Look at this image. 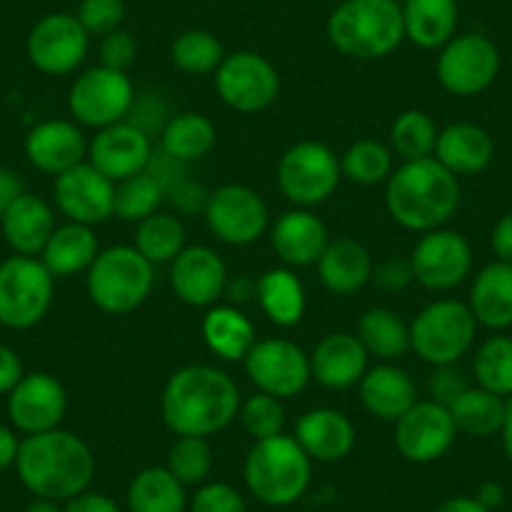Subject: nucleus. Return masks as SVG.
<instances>
[{"mask_svg":"<svg viewBox=\"0 0 512 512\" xmlns=\"http://www.w3.org/2000/svg\"><path fill=\"white\" fill-rule=\"evenodd\" d=\"M234 379L211 364L176 369L161 395V417L176 437H211L239 417Z\"/></svg>","mask_w":512,"mask_h":512,"instance_id":"obj_1","label":"nucleus"},{"mask_svg":"<svg viewBox=\"0 0 512 512\" xmlns=\"http://www.w3.org/2000/svg\"><path fill=\"white\" fill-rule=\"evenodd\" d=\"M16 472L36 497L66 502L91 487L96 457L86 440L58 427L21 440Z\"/></svg>","mask_w":512,"mask_h":512,"instance_id":"obj_2","label":"nucleus"},{"mask_svg":"<svg viewBox=\"0 0 512 512\" xmlns=\"http://www.w3.org/2000/svg\"><path fill=\"white\" fill-rule=\"evenodd\" d=\"M384 204L402 229L427 234L442 229L455 216L460 206V181L435 156L405 161L387 179Z\"/></svg>","mask_w":512,"mask_h":512,"instance_id":"obj_3","label":"nucleus"},{"mask_svg":"<svg viewBox=\"0 0 512 512\" xmlns=\"http://www.w3.org/2000/svg\"><path fill=\"white\" fill-rule=\"evenodd\" d=\"M327 38L342 56L377 61L405 41L397 0H342L327 21Z\"/></svg>","mask_w":512,"mask_h":512,"instance_id":"obj_4","label":"nucleus"},{"mask_svg":"<svg viewBox=\"0 0 512 512\" xmlns=\"http://www.w3.org/2000/svg\"><path fill=\"white\" fill-rule=\"evenodd\" d=\"M244 482L262 505H294L312 482V460L292 435L254 442L244 462Z\"/></svg>","mask_w":512,"mask_h":512,"instance_id":"obj_5","label":"nucleus"},{"mask_svg":"<svg viewBox=\"0 0 512 512\" xmlns=\"http://www.w3.org/2000/svg\"><path fill=\"white\" fill-rule=\"evenodd\" d=\"M154 264L136 246H108L86 272V289L91 302L106 314H131L151 297Z\"/></svg>","mask_w":512,"mask_h":512,"instance_id":"obj_6","label":"nucleus"},{"mask_svg":"<svg viewBox=\"0 0 512 512\" xmlns=\"http://www.w3.org/2000/svg\"><path fill=\"white\" fill-rule=\"evenodd\" d=\"M477 337V319L470 304L437 299L427 304L410 324V347L432 367L457 364Z\"/></svg>","mask_w":512,"mask_h":512,"instance_id":"obj_7","label":"nucleus"},{"mask_svg":"<svg viewBox=\"0 0 512 512\" xmlns=\"http://www.w3.org/2000/svg\"><path fill=\"white\" fill-rule=\"evenodd\" d=\"M53 274L36 256H11L0 264V324L31 329L53 304Z\"/></svg>","mask_w":512,"mask_h":512,"instance_id":"obj_8","label":"nucleus"},{"mask_svg":"<svg viewBox=\"0 0 512 512\" xmlns=\"http://www.w3.org/2000/svg\"><path fill=\"white\" fill-rule=\"evenodd\" d=\"M342 181V164L329 146L299 141L289 146L277 166V184L297 209H312L334 196Z\"/></svg>","mask_w":512,"mask_h":512,"instance_id":"obj_9","label":"nucleus"},{"mask_svg":"<svg viewBox=\"0 0 512 512\" xmlns=\"http://www.w3.org/2000/svg\"><path fill=\"white\" fill-rule=\"evenodd\" d=\"M136 91L128 73L96 66L83 71L68 91V111L78 123L106 128L126 121L134 108Z\"/></svg>","mask_w":512,"mask_h":512,"instance_id":"obj_10","label":"nucleus"},{"mask_svg":"<svg viewBox=\"0 0 512 512\" xmlns=\"http://www.w3.org/2000/svg\"><path fill=\"white\" fill-rule=\"evenodd\" d=\"M279 73L269 58L254 51H236L216 68V93L236 113H262L277 101Z\"/></svg>","mask_w":512,"mask_h":512,"instance_id":"obj_11","label":"nucleus"},{"mask_svg":"<svg viewBox=\"0 0 512 512\" xmlns=\"http://www.w3.org/2000/svg\"><path fill=\"white\" fill-rule=\"evenodd\" d=\"M500 73V51L482 33H462L440 48L437 78L452 96L470 98L495 83Z\"/></svg>","mask_w":512,"mask_h":512,"instance_id":"obj_12","label":"nucleus"},{"mask_svg":"<svg viewBox=\"0 0 512 512\" xmlns=\"http://www.w3.org/2000/svg\"><path fill=\"white\" fill-rule=\"evenodd\" d=\"M246 377L256 390L277 400H289L304 392L312 379L309 354L289 339H259L244 357Z\"/></svg>","mask_w":512,"mask_h":512,"instance_id":"obj_13","label":"nucleus"},{"mask_svg":"<svg viewBox=\"0 0 512 512\" xmlns=\"http://www.w3.org/2000/svg\"><path fill=\"white\" fill-rule=\"evenodd\" d=\"M204 219L211 234L229 246L254 244L269 229L267 204L244 184H224L211 191Z\"/></svg>","mask_w":512,"mask_h":512,"instance_id":"obj_14","label":"nucleus"},{"mask_svg":"<svg viewBox=\"0 0 512 512\" xmlns=\"http://www.w3.org/2000/svg\"><path fill=\"white\" fill-rule=\"evenodd\" d=\"M410 264L417 284L430 292H450L470 277L472 246L460 231H427L412 249Z\"/></svg>","mask_w":512,"mask_h":512,"instance_id":"obj_15","label":"nucleus"},{"mask_svg":"<svg viewBox=\"0 0 512 512\" xmlns=\"http://www.w3.org/2000/svg\"><path fill=\"white\" fill-rule=\"evenodd\" d=\"M91 36L73 13H51L28 33V58L48 76L73 73L88 56Z\"/></svg>","mask_w":512,"mask_h":512,"instance_id":"obj_16","label":"nucleus"},{"mask_svg":"<svg viewBox=\"0 0 512 512\" xmlns=\"http://www.w3.org/2000/svg\"><path fill=\"white\" fill-rule=\"evenodd\" d=\"M457 427L450 410L435 400H417L395 422V447L405 460L425 465L440 460L455 445Z\"/></svg>","mask_w":512,"mask_h":512,"instance_id":"obj_17","label":"nucleus"},{"mask_svg":"<svg viewBox=\"0 0 512 512\" xmlns=\"http://www.w3.org/2000/svg\"><path fill=\"white\" fill-rule=\"evenodd\" d=\"M66 412V387L48 372L23 374L21 382L8 392V417L26 437L58 430Z\"/></svg>","mask_w":512,"mask_h":512,"instance_id":"obj_18","label":"nucleus"},{"mask_svg":"<svg viewBox=\"0 0 512 512\" xmlns=\"http://www.w3.org/2000/svg\"><path fill=\"white\" fill-rule=\"evenodd\" d=\"M53 196L61 214L83 226L106 224L116 209V184L88 161L56 176Z\"/></svg>","mask_w":512,"mask_h":512,"instance_id":"obj_19","label":"nucleus"},{"mask_svg":"<svg viewBox=\"0 0 512 512\" xmlns=\"http://www.w3.org/2000/svg\"><path fill=\"white\" fill-rule=\"evenodd\" d=\"M154 156L151 136H146L134 123L121 121L101 128L88 144V164L96 166L103 176L118 184L136 174H144Z\"/></svg>","mask_w":512,"mask_h":512,"instance_id":"obj_20","label":"nucleus"},{"mask_svg":"<svg viewBox=\"0 0 512 512\" xmlns=\"http://www.w3.org/2000/svg\"><path fill=\"white\" fill-rule=\"evenodd\" d=\"M229 272L214 249L204 244L186 246L171 262V289L184 304L209 309L224 297Z\"/></svg>","mask_w":512,"mask_h":512,"instance_id":"obj_21","label":"nucleus"},{"mask_svg":"<svg viewBox=\"0 0 512 512\" xmlns=\"http://www.w3.org/2000/svg\"><path fill=\"white\" fill-rule=\"evenodd\" d=\"M26 156L43 174L61 176L86 161V136L73 121L51 118V121L38 123L28 131Z\"/></svg>","mask_w":512,"mask_h":512,"instance_id":"obj_22","label":"nucleus"},{"mask_svg":"<svg viewBox=\"0 0 512 512\" xmlns=\"http://www.w3.org/2000/svg\"><path fill=\"white\" fill-rule=\"evenodd\" d=\"M369 354L357 334H327L309 354L312 377L329 390H349L367 372Z\"/></svg>","mask_w":512,"mask_h":512,"instance_id":"obj_23","label":"nucleus"},{"mask_svg":"<svg viewBox=\"0 0 512 512\" xmlns=\"http://www.w3.org/2000/svg\"><path fill=\"white\" fill-rule=\"evenodd\" d=\"M359 400L377 420L397 422L417 402L415 379L395 362H382L359 379Z\"/></svg>","mask_w":512,"mask_h":512,"instance_id":"obj_24","label":"nucleus"},{"mask_svg":"<svg viewBox=\"0 0 512 512\" xmlns=\"http://www.w3.org/2000/svg\"><path fill=\"white\" fill-rule=\"evenodd\" d=\"M294 440L312 462H339L352 452L354 442H357V430L344 412L332 410V407H317L299 417Z\"/></svg>","mask_w":512,"mask_h":512,"instance_id":"obj_25","label":"nucleus"},{"mask_svg":"<svg viewBox=\"0 0 512 512\" xmlns=\"http://www.w3.org/2000/svg\"><path fill=\"white\" fill-rule=\"evenodd\" d=\"M327 244V226L309 209L287 211L272 226V246L287 267H312Z\"/></svg>","mask_w":512,"mask_h":512,"instance_id":"obj_26","label":"nucleus"},{"mask_svg":"<svg viewBox=\"0 0 512 512\" xmlns=\"http://www.w3.org/2000/svg\"><path fill=\"white\" fill-rule=\"evenodd\" d=\"M492 156H495L492 136L477 123H450L437 136L435 159L457 179L485 171Z\"/></svg>","mask_w":512,"mask_h":512,"instance_id":"obj_27","label":"nucleus"},{"mask_svg":"<svg viewBox=\"0 0 512 512\" xmlns=\"http://www.w3.org/2000/svg\"><path fill=\"white\" fill-rule=\"evenodd\" d=\"M0 226L8 246L18 256H36L46 249L48 239L56 231V219L41 196L23 191L16 204L0 216Z\"/></svg>","mask_w":512,"mask_h":512,"instance_id":"obj_28","label":"nucleus"},{"mask_svg":"<svg viewBox=\"0 0 512 512\" xmlns=\"http://www.w3.org/2000/svg\"><path fill=\"white\" fill-rule=\"evenodd\" d=\"M317 269L319 279L329 292L347 297L372 282L374 262L367 246L347 239V236H339V239H329L327 249L319 256Z\"/></svg>","mask_w":512,"mask_h":512,"instance_id":"obj_29","label":"nucleus"},{"mask_svg":"<svg viewBox=\"0 0 512 512\" xmlns=\"http://www.w3.org/2000/svg\"><path fill=\"white\" fill-rule=\"evenodd\" d=\"M460 8L457 0H405L402 23L405 38L425 51H437L450 43L457 33Z\"/></svg>","mask_w":512,"mask_h":512,"instance_id":"obj_30","label":"nucleus"},{"mask_svg":"<svg viewBox=\"0 0 512 512\" xmlns=\"http://www.w3.org/2000/svg\"><path fill=\"white\" fill-rule=\"evenodd\" d=\"M470 309L482 327L495 332L512 327V264L497 259L477 274L470 289Z\"/></svg>","mask_w":512,"mask_h":512,"instance_id":"obj_31","label":"nucleus"},{"mask_svg":"<svg viewBox=\"0 0 512 512\" xmlns=\"http://www.w3.org/2000/svg\"><path fill=\"white\" fill-rule=\"evenodd\" d=\"M98 254H101V246H98L93 226L68 221V224L56 226L46 249L41 251V262L53 277H73V274L88 272Z\"/></svg>","mask_w":512,"mask_h":512,"instance_id":"obj_32","label":"nucleus"},{"mask_svg":"<svg viewBox=\"0 0 512 512\" xmlns=\"http://www.w3.org/2000/svg\"><path fill=\"white\" fill-rule=\"evenodd\" d=\"M256 302L264 317L282 329L297 327L307 312L304 284L289 267L269 269L256 279Z\"/></svg>","mask_w":512,"mask_h":512,"instance_id":"obj_33","label":"nucleus"},{"mask_svg":"<svg viewBox=\"0 0 512 512\" xmlns=\"http://www.w3.org/2000/svg\"><path fill=\"white\" fill-rule=\"evenodd\" d=\"M204 342L216 357L226 362H244L249 349L256 344L251 319L234 304H214L201 322Z\"/></svg>","mask_w":512,"mask_h":512,"instance_id":"obj_34","label":"nucleus"},{"mask_svg":"<svg viewBox=\"0 0 512 512\" xmlns=\"http://www.w3.org/2000/svg\"><path fill=\"white\" fill-rule=\"evenodd\" d=\"M128 512H186V487L169 472V467H144L131 480L126 492Z\"/></svg>","mask_w":512,"mask_h":512,"instance_id":"obj_35","label":"nucleus"},{"mask_svg":"<svg viewBox=\"0 0 512 512\" xmlns=\"http://www.w3.org/2000/svg\"><path fill=\"white\" fill-rule=\"evenodd\" d=\"M357 337L364 344L369 357H377L382 362H397L405 357L410 347V324L387 307H372L359 317Z\"/></svg>","mask_w":512,"mask_h":512,"instance_id":"obj_36","label":"nucleus"},{"mask_svg":"<svg viewBox=\"0 0 512 512\" xmlns=\"http://www.w3.org/2000/svg\"><path fill=\"white\" fill-rule=\"evenodd\" d=\"M161 151L184 164L206 159L216 146V126L209 116L196 111L176 113L161 131Z\"/></svg>","mask_w":512,"mask_h":512,"instance_id":"obj_37","label":"nucleus"},{"mask_svg":"<svg viewBox=\"0 0 512 512\" xmlns=\"http://www.w3.org/2000/svg\"><path fill=\"white\" fill-rule=\"evenodd\" d=\"M447 410L457 432H465L470 437H492L500 435L502 422H505V397L492 395L482 387H470Z\"/></svg>","mask_w":512,"mask_h":512,"instance_id":"obj_38","label":"nucleus"},{"mask_svg":"<svg viewBox=\"0 0 512 512\" xmlns=\"http://www.w3.org/2000/svg\"><path fill=\"white\" fill-rule=\"evenodd\" d=\"M134 246L151 264H171L186 249L184 221L169 211H156L139 224Z\"/></svg>","mask_w":512,"mask_h":512,"instance_id":"obj_39","label":"nucleus"},{"mask_svg":"<svg viewBox=\"0 0 512 512\" xmlns=\"http://www.w3.org/2000/svg\"><path fill=\"white\" fill-rule=\"evenodd\" d=\"M437 136H440V128L432 121L430 113L417 111V108L402 111L390 131L392 149L402 161H420L435 156Z\"/></svg>","mask_w":512,"mask_h":512,"instance_id":"obj_40","label":"nucleus"},{"mask_svg":"<svg viewBox=\"0 0 512 512\" xmlns=\"http://www.w3.org/2000/svg\"><path fill=\"white\" fill-rule=\"evenodd\" d=\"M472 374L477 387L507 400L512 395V339L500 334L485 339L472 362Z\"/></svg>","mask_w":512,"mask_h":512,"instance_id":"obj_41","label":"nucleus"},{"mask_svg":"<svg viewBox=\"0 0 512 512\" xmlns=\"http://www.w3.org/2000/svg\"><path fill=\"white\" fill-rule=\"evenodd\" d=\"M226 58L224 46L219 38L209 31H184L174 43H171V61L179 71L189 76H209L216 73L221 61Z\"/></svg>","mask_w":512,"mask_h":512,"instance_id":"obj_42","label":"nucleus"},{"mask_svg":"<svg viewBox=\"0 0 512 512\" xmlns=\"http://www.w3.org/2000/svg\"><path fill=\"white\" fill-rule=\"evenodd\" d=\"M339 164H342L344 179L359 186L382 184L395 171L392 169V151L374 139H362L349 146Z\"/></svg>","mask_w":512,"mask_h":512,"instance_id":"obj_43","label":"nucleus"},{"mask_svg":"<svg viewBox=\"0 0 512 512\" xmlns=\"http://www.w3.org/2000/svg\"><path fill=\"white\" fill-rule=\"evenodd\" d=\"M164 201V191L161 186L151 179L149 174H136L131 179H123L116 184V209L113 216L123 221H134L141 224L144 219L154 216L161 209Z\"/></svg>","mask_w":512,"mask_h":512,"instance_id":"obj_44","label":"nucleus"},{"mask_svg":"<svg viewBox=\"0 0 512 512\" xmlns=\"http://www.w3.org/2000/svg\"><path fill=\"white\" fill-rule=\"evenodd\" d=\"M166 467L184 487H201L214 467V452L206 437H176L169 447Z\"/></svg>","mask_w":512,"mask_h":512,"instance_id":"obj_45","label":"nucleus"},{"mask_svg":"<svg viewBox=\"0 0 512 512\" xmlns=\"http://www.w3.org/2000/svg\"><path fill=\"white\" fill-rule=\"evenodd\" d=\"M239 422L246 430V435L254 437V442H259L282 435L287 415H284L282 400H277L272 395H264V392H256L249 400L241 402Z\"/></svg>","mask_w":512,"mask_h":512,"instance_id":"obj_46","label":"nucleus"},{"mask_svg":"<svg viewBox=\"0 0 512 512\" xmlns=\"http://www.w3.org/2000/svg\"><path fill=\"white\" fill-rule=\"evenodd\" d=\"M76 18L86 28L88 36H108L118 31L126 18L123 0H81Z\"/></svg>","mask_w":512,"mask_h":512,"instance_id":"obj_47","label":"nucleus"},{"mask_svg":"<svg viewBox=\"0 0 512 512\" xmlns=\"http://www.w3.org/2000/svg\"><path fill=\"white\" fill-rule=\"evenodd\" d=\"M189 512H249L241 492L226 482H204L191 497Z\"/></svg>","mask_w":512,"mask_h":512,"instance_id":"obj_48","label":"nucleus"},{"mask_svg":"<svg viewBox=\"0 0 512 512\" xmlns=\"http://www.w3.org/2000/svg\"><path fill=\"white\" fill-rule=\"evenodd\" d=\"M98 53H101V66L128 73V68L134 66L136 56H139V43H136V38L131 33L118 28V31L101 38Z\"/></svg>","mask_w":512,"mask_h":512,"instance_id":"obj_49","label":"nucleus"},{"mask_svg":"<svg viewBox=\"0 0 512 512\" xmlns=\"http://www.w3.org/2000/svg\"><path fill=\"white\" fill-rule=\"evenodd\" d=\"M465 390H470V382H467V374L457 364H440V367L432 369L430 379H427L430 400L440 402L445 407H450Z\"/></svg>","mask_w":512,"mask_h":512,"instance_id":"obj_50","label":"nucleus"},{"mask_svg":"<svg viewBox=\"0 0 512 512\" xmlns=\"http://www.w3.org/2000/svg\"><path fill=\"white\" fill-rule=\"evenodd\" d=\"M169 111H166V103L161 101V98L156 96H144L139 98L136 96L134 101V108H131V113H128L126 121L134 123L136 128H141L146 136H151L154 139V134L159 131H164V126L169 123Z\"/></svg>","mask_w":512,"mask_h":512,"instance_id":"obj_51","label":"nucleus"},{"mask_svg":"<svg viewBox=\"0 0 512 512\" xmlns=\"http://www.w3.org/2000/svg\"><path fill=\"white\" fill-rule=\"evenodd\" d=\"M209 194L211 191L206 189L204 184H199V181H181L179 186H174V189L166 194V204L171 206V209L176 211V214L181 216H196V214H204L206 211V204H209Z\"/></svg>","mask_w":512,"mask_h":512,"instance_id":"obj_52","label":"nucleus"},{"mask_svg":"<svg viewBox=\"0 0 512 512\" xmlns=\"http://www.w3.org/2000/svg\"><path fill=\"white\" fill-rule=\"evenodd\" d=\"M372 282L384 292H405L412 282H415V272H412L410 259H400V256H390L384 262L374 264Z\"/></svg>","mask_w":512,"mask_h":512,"instance_id":"obj_53","label":"nucleus"},{"mask_svg":"<svg viewBox=\"0 0 512 512\" xmlns=\"http://www.w3.org/2000/svg\"><path fill=\"white\" fill-rule=\"evenodd\" d=\"M146 174H149L151 179L161 186V191H164V199H166V194H169L174 186H179L181 181L189 179V164L174 159V156H169L166 151L154 149V156H151L149 166H146Z\"/></svg>","mask_w":512,"mask_h":512,"instance_id":"obj_54","label":"nucleus"},{"mask_svg":"<svg viewBox=\"0 0 512 512\" xmlns=\"http://www.w3.org/2000/svg\"><path fill=\"white\" fill-rule=\"evenodd\" d=\"M63 512H121V507L116 505V500H113V497L103 495V492L86 490V492H81V495L66 500Z\"/></svg>","mask_w":512,"mask_h":512,"instance_id":"obj_55","label":"nucleus"},{"mask_svg":"<svg viewBox=\"0 0 512 512\" xmlns=\"http://www.w3.org/2000/svg\"><path fill=\"white\" fill-rule=\"evenodd\" d=\"M23 362L11 347L0 344V395H8V392L16 387L23 379Z\"/></svg>","mask_w":512,"mask_h":512,"instance_id":"obj_56","label":"nucleus"},{"mask_svg":"<svg viewBox=\"0 0 512 512\" xmlns=\"http://www.w3.org/2000/svg\"><path fill=\"white\" fill-rule=\"evenodd\" d=\"M492 251L497 254L500 262L512 264V211L500 216V221L492 229Z\"/></svg>","mask_w":512,"mask_h":512,"instance_id":"obj_57","label":"nucleus"},{"mask_svg":"<svg viewBox=\"0 0 512 512\" xmlns=\"http://www.w3.org/2000/svg\"><path fill=\"white\" fill-rule=\"evenodd\" d=\"M23 194V181L16 171L0 166V216L6 214L13 204H16L18 196Z\"/></svg>","mask_w":512,"mask_h":512,"instance_id":"obj_58","label":"nucleus"},{"mask_svg":"<svg viewBox=\"0 0 512 512\" xmlns=\"http://www.w3.org/2000/svg\"><path fill=\"white\" fill-rule=\"evenodd\" d=\"M18 450H21V440L16 437V432L11 427L0 425V472L16 467Z\"/></svg>","mask_w":512,"mask_h":512,"instance_id":"obj_59","label":"nucleus"},{"mask_svg":"<svg viewBox=\"0 0 512 512\" xmlns=\"http://www.w3.org/2000/svg\"><path fill=\"white\" fill-rule=\"evenodd\" d=\"M224 294L229 297V302L234 304V307H239V304H246L251 302V299H256V282L249 277L229 279V282H226Z\"/></svg>","mask_w":512,"mask_h":512,"instance_id":"obj_60","label":"nucleus"},{"mask_svg":"<svg viewBox=\"0 0 512 512\" xmlns=\"http://www.w3.org/2000/svg\"><path fill=\"white\" fill-rule=\"evenodd\" d=\"M477 502H482V505L487 507V510H495V507H500L502 502H505V487L500 485V482L490 480V482H482L480 490H477Z\"/></svg>","mask_w":512,"mask_h":512,"instance_id":"obj_61","label":"nucleus"},{"mask_svg":"<svg viewBox=\"0 0 512 512\" xmlns=\"http://www.w3.org/2000/svg\"><path fill=\"white\" fill-rule=\"evenodd\" d=\"M435 512H490L482 502H477V497H450V500L442 502Z\"/></svg>","mask_w":512,"mask_h":512,"instance_id":"obj_62","label":"nucleus"},{"mask_svg":"<svg viewBox=\"0 0 512 512\" xmlns=\"http://www.w3.org/2000/svg\"><path fill=\"white\" fill-rule=\"evenodd\" d=\"M502 450H505L507 460L512 462V395L505 400V422H502Z\"/></svg>","mask_w":512,"mask_h":512,"instance_id":"obj_63","label":"nucleus"},{"mask_svg":"<svg viewBox=\"0 0 512 512\" xmlns=\"http://www.w3.org/2000/svg\"><path fill=\"white\" fill-rule=\"evenodd\" d=\"M23 512H63L61 502L56 500H46V497H36L33 502H28L26 510Z\"/></svg>","mask_w":512,"mask_h":512,"instance_id":"obj_64","label":"nucleus"}]
</instances>
